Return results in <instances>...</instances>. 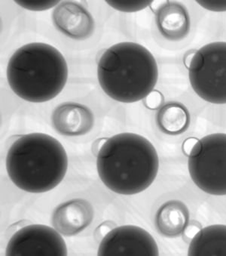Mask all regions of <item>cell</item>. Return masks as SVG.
Masks as SVG:
<instances>
[{"mask_svg":"<svg viewBox=\"0 0 226 256\" xmlns=\"http://www.w3.org/2000/svg\"><path fill=\"white\" fill-rule=\"evenodd\" d=\"M156 122L162 132L177 136L186 132L190 126V114L183 104L168 102L158 112Z\"/></svg>","mask_w":226,"mask_h":256,"instance_id":"cell-15","label":"cell"},{"mask_svg":"<svg viewBox=\"0 0 226 256\" xmlns=\"http://www.w3.org/2000/svg\"><path fill=\"white\" fill-rule=\"evenodd\" d=\"M60 234L43 224H30L17 230L8 241L6 256H67Z\"/></svg>","mask_w":226,"mask_h":256,"instance_id":"cell-7","label":"cell"},{"mask_svg":"<svg viewBox=\"0 0 226 256\" xmlns=\"http://www.w3.org/2000/svg\"><path fill=\"white\" fill-rule=\"evenodd\" d=\"M156 227L166 238H177L184 232L190 222V211L180 200H170L164 204L156 213Z\"/></svg>","mask_w":226,"mask_h":256,"instance_id":"cell-13","label":"cell"},{"mask_svg":"<svg viewBox=\"0 0 226 256\" xmlns=\"http://www.w3.org/2000/svg\"><path fill=\"white\" fill-rule=\"evenodd\" d=\"M202 142L197 138H188L183 143V152L189 158H193L199 154L202 150Z\"/></svg>","mask_w":226,"mask_h":256,"instance_id":"cell-18","label":"cell"},{"mask_svg":"<svg viewBox=\"0 0 226 256\" xmlns=\"http://www.w3.org/2000/svg\"><path fill=\"white\" fill-rule=\"evenodd\" d=\"M6 74L14 94L26 102L42 103L61 92L67 81L68 66L57 48L33 42L20 47L13 54Z\"/></svg>","mask_w":226,"mask_h":256,"instance_id":"cell-4","label":"cell"},{"mask_svg":"<svg viewBox=\"0 0 226 256\" xmlns=\"http://www.w3.org/2000/svg\"><path fill=\"white\" fill-rule=\"evenodd\" d=\"M108 138H102L97 139L93 144V152L94 154H98L99 152L101 150L104 144L106 143V140Z\"/></svg>","mask_w":226,"mask_h":256,"instance_id":"cell-23","label":"cell"},{"mask_svg":"<svg viewBox=\"0 0 226 256\" xmlns=\"http://www.w3.org/2000/svg\"><path fill=\"white\" fill-rule=\"evenodd\" d=\"M94 208L88 201L73 199L59 205L53 212L51 224L60 234L75 236L92 222Z\"/></svg>","mask_w":226,"mask_h":256,"instance_id":"cell-10","label":"cell"},{"mask_svg":"<svg viewBox=\"0 0 226 256\" xmlns=\"http://www.w3.org/2000/svg\"><path fill=\"white\" fill-rule=\"evenodd\" d=\"M98 256H154L159 247L153 236L142 228L125 226L115 228L100 242Z\"/></svg>","mask_w":226,"mask_h":256,"instance_id":"cell-8","label":"cell"},{"mask_svg":"<svg viewBox=\"0 0 226 256\" xmlns=\"http://www.w3.org/2000/svg\"><path fill=\"white\" fill-rule=\"evenodd\" d=\"M17 5L25 10L30 11L40 12L50 10L53 7H56L60 4V1H35V0H21L15 1Z\"/></svg>","mask_w":226,"mask_h":256,"instance_id":"cell-17","label":"cell"},{"mask_svg":"<svg viewBox=\"0 0 226 256\" xmlns=\"http://www.w3.org/2000/svg\"><path fill=\"white\" fill-rule=\"evenodd\" d=\"M97 78L102 90L113 100L134 103L153 91L159 68L153 54L143 46L124 42L112 46L100 57Z\"/></svg>","mask_w":226,"mask_h":256,"instance_id":"cell-3","label":"cell"},{"mask_svg":"<svg viewBox=\"0 0 226 256\" xmlns=\"http://www.w3.org/2000/svg\"><path fill=\"white\" fill-rule=\"evenodd\" d=\"M51 122L62 136H84L92 130L94 116L88 106L73 102L62 104L54 109Z\"/></svg>","mask_w":226,"mask_h":256,"instance_id":"cell-11","label":"cell"},{"mask_svg":"<svg viewBox=\"0 0 226 256\" xmlns=\"http://www.w3.org/2000/svg\"><path fill=\"white\" fill-rule=\"evenodd\" d=\"M116 224L111 221H106L100 224L94 232V238L97 240H103L109 232H112L116 228Z\"/></svg>","mask_w":226,"mask_h":256,"instance_id":"cell-21","label":"cell"},{"mask_svg":"<svg viewBox=\"0 0 226 256\" xmlns=\"http://www.w3.org/2000/svg\"><path fill=\"white\" fill-rule=\"evenodd\" d=\"M202 229V226L198 222L193 221L189 222L184 232H183V238L186 239V240H193Z\"/></svg>","mask_w":226,"mask_h":256,"instance_id":"cell-22","label":"cell"},{"mask_svg":"<svg viewBox=\"0 0 226 256\" xmlns=\"http://www.w3.org/2000/svg\"><path fill=\"white\" fill-rule=\"evenodd\" d=\"M202 142V150L189 158L190 177L199 189L208 194L226 195V134H208Z\"/></svg>","mask_w":226,"mask_h":256,"instance_id":"cell-6","label":"cell"},{"mask_svg":"<svg viewBox=\"0 0 226 256\" xmlns=\"http://www.w3.org/2000/svg\"><path fill=\"white\" fill-rule=\"evenodd\" d=\"M97 168L109 190L134 195L153 184L159 172V155L154 145L143 136L120 133L109 138L99 152Z\"/></svg>","mask_w":226,"mask_h":256,"instance_id":"cell-1","label":"cell"},{"mask_svg":"<svg viewBox=\"0 0 226 256\" xmlns=\"http://www.w3.org/2000/svg\"><path fill=\"white\" fill-rule=\"evenodd\" d=\"M108 5L123 12H136L150 6L153 1H106Z\"/></svg>","mask_w":226,"mask_h":256,"instance_id":"cell-16","label":"cell"},{"mask_svg":"<svg viewBox=\"0 0 226 256\" xmlns=\"http://www.w3.org/2000/svg\"><path fill=\"white\" fill-rule=\"evenodd\" d=\"M164 102H165V98L162 93L158 90H153L151 92L143 99V104L145 106L150 110L159 109L161 106H163Z\"/></svg>","mask_w":226,"mask_h":256,"instance_id":"cell-19","label":"cell"},{"mask_svg":"<svg viewBox=\"0 0 226 256\" xmlns=\"http://www.w3.org/2000/svg\"><path fill=\"white\" fill-rule=\"evenodd\" d=\"M7 173L20 190L45 193L57 187L68 168V158L63 145L44 133L19 137L7 154Z\"/></svg>","mask_w":226,"mask_h":256,"instance_id":"cell-2","label":"cell"},{"mask_svg":"<svg viewBox=\"0 0 226 256\" xmlns=\"http://www.w3.org/2000/svg\"><path fill=\"white\" fill-rule=\"evenodd\" d=\"M188 256H226V226L202 228L190 242Z\"/></svg>","mask_w":226,"mask_h":256,"instance_id":"cell-14","label":"cell"},{"mask_svg":"<svg viewBox=\"0 0 226 256\" xmlns=\"http://www.w3.org/2000/svg\"><path fill=\"white\" fill-rule=\"evenodd\" d=\"M196 50H190L187 52L186 54L184 56V64L186 66V68H190V64H191L192 62H193V58H194L195 54H196Z\"/></svg>","mask_w":226,"mask_h":256,"instance_id":"cell-24","label":"cell"},{"mask_svg":"<svg viewBox=\"0 0 226 256\" xmlns=\"http://www.w3.org/2000/svg\"><path fill=\"white\" fill-rule=\"evenodd\" d=\"M156 22L159 32L168 40H182L190 34V14L180 2L164 1L156 12Z\"/></svg>","mask_w":226,"mask_h":256,"instance_id":"cell-12","label":"cell"},{"mask_svg":"<svg viewBox=\"0 0 226 256\" xmlns=\"http://www.w3.org/2000/svg\"><path fill=\"white\" fill-rule=\"evenodd\" d=\"M195 92L214 104H226V42H214L196 51L189 68Z\"/></svg>","mask_w":226,"mask_h":256,"instance_id":"cell-5","label":"cell"},{"mask_svg":"<svg viewBox=\"0 0 226 256\" xmlns=\"http://www.w3.org/2000/svg\"><path fill=\"white\" fill-rule=\"evenodd\" d=\"M52 20L55 28L71 39L84 40L94 31L92 16L79 2H60L53 11Z\"/></svg>","mask_w":226,"mask_h":256,"instance_id":"cell-9","label":"cell"},{"mask_svg":"<svg viewBox=\"0 0 226 256\" xmlns=\"http://www.w3.org/2000/svg\"><path fill=\"white\" fill-rule=\"evenodd\" d=\"M199 5L211 12H226V1H196Z\"/></svg>","mask_w":226,"mask_h":256,"instance_id":"cell-20","label":"cell"}]
</instances>
